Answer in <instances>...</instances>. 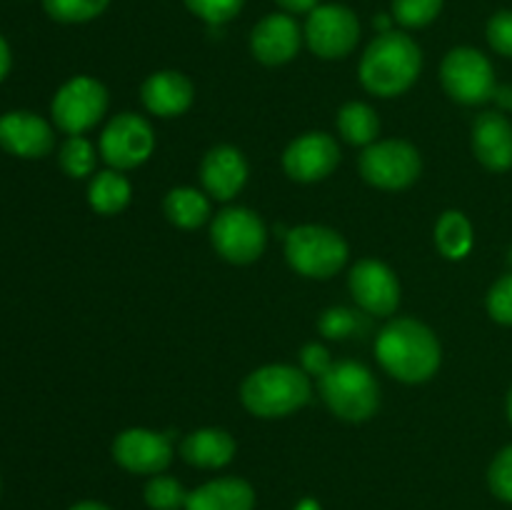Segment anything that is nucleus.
Instances as JSON below:
<instances>
[{
	"label": "nucleus",
	"mask_w": 512,
	"mask_h": 510,
	"mask_svg": "<svg viewBox=\"0 0 512 510\" xmlns=\"http://www.w3.org/2000/svg\"><path fill=\"white\" fill-rule=\"evenodd\" d=\"M508 418H510V423H512V388H510V393H508Z\"/></svg>",
	"instance_id": "79ce46f5"
},
{
	"label": "nucleus",
	"mask_w": 512,
	"mask_h": 510,
	"mask_svg": "<svg viewBox=\"0 0 512 510\" xmlns=\"http://www.w3.org/2000/svg\"><path fill=\"white\" fill-rule=\"evenodd\" d=\"M180 455L185 458V463L195 465V468H223V465H228L233 460L235 440L228 430H195V433L185 435L183 445H180Z\"/></svg>",
	"instance_id": "412c9836"
},
{
	"label": "nucleus",
	"mask_w": 512,
	"mask_h": 510,
	"mask_svg": "<svg viewBox=\"0 0 512 510\" xmlns=\"http://www.w3.org/2000/svg\"><path fill=\"white\" fill-rule=\"evenodd\" d=\"M338 130L350 145H373L380 133V118L368 103H348L338 113Z\"/></svg>",
	"instance_id": "393cba45"
},
{
	"label": "nucleus",
	"mask_w": 512,
	"mask_h": 510,
	"mask_svg": "<svg viewBox=\"0 0 512 510\" xmlns=\"http://www.w3.org/2000/svg\"><path fill=\"white\" fill-rule=\"evenodd\" d=\"M320 395L338 418L363 423L373 418L380 405L375 375L358 360H338L320 375Z\"/></svg>",
	"instance_id": "20e7f679"
},
{
	"label": "nucleus",
	"mask_w": 512,
	"mask_h": 510,
	"mask_svg": "<svg viewBox=\"0 0 512 510\" xmlns=\"http://www.w3.org/2000/svg\"><path fill=\"white\" fill-rule=\"evenodd\" d=\"M155 150V133L145 118L120 113L105 125L100 135V155L113 170H133L143 165Z\"/></svg>",
	"instance_id": "9b49d317"
},
{
	"label": "nucleus",
	"mask_w": 512,
	"mask_h": 510,
	"mask_svg": "<svg viewBox=\"0 0 512 510\" xmlns=\"http://www.w3.org/2000/svg\"><path fill=\"white\" fill-rule=\"evenodd\" d=\"M255 490L243 478H218L188 493L185 510H253Z\"/></svg>",
	"instance_id": "aec40b11"
},
{
	"label": "nucleus",
	"mask_w": 512,
	"mask_h": 510,
	"mask_svg": "<svg viewBox=\"0 0 512 510\" xmlns=\"http://www.w3.org/2000/svg\"><path fill=\"white\" fill-rule=\"evenodd\" d=\"M303 33L290 13H270L250 33V50L263 65H285L298 55Z\"/></svg>",
	"instance_id": "dca6fc26"
},
{
	"label": "nucleus",
	"mask_w": 512,
	"mask_h": 510,
	"mask_svg": "<svg viewBox=\"0 0 512 510\" xmlns=\"http://www.w3.org/2000/svg\"><path fill=\"white\" fill-rule=\"evenodd\" d=\"M488 313L495 323L512 325V273L503 275L488 293Z\"/></svg>",
	"instance_id": "473e14b6"
},
{
	"label": "nucleus",
	"mask_w": 512,
	"mask_h": 510,
	"mask_svg": "<svg viewBox=\"0 0 512 510\" xmlns=\"http://www.w3.org/2000/svg\"><path fill=\"white\" fill-rule=\"evenodd\" d=\"M423 53L410 35L400 30L378 33L360 60V83L378 98H395L418 80Z\"/></svg>",
	"instance_id": "f03ea898"
},
{
	"label": "nucleus",
	"mask_w": 512,
	"mask_h": 510,
	"mask_svg": "<svg viewBox=\"0 0 512 510\" xmlns=\"http://www.w3.org/2000/svg\"><path fill=\"white\" fill-rule=\"evenodd\" d=\"M360 175L380 190H405L420 178L423 160L405 140H375L360 155Z\"/></svg>",
	"instance_id": "6e6552de"
},
{
	"label": "nucleus",
	"mask_w": 512,
	"mask_h": 510,
	"mask_svg": "<svg viewBox=\"0 0 512 510\" xmlns=\"http://www.w3.org/2000/svg\"><path fill=\"white\" fill-rule=\"evenodd\" d=\"M443 10V0H393V18L403 28H425Z\"/></svg>",
	"instance_id": "c756f323"
},
{
	"label": "nucleus",
	"mask_w": 512,
	"mask_h": 510,
	"mask_svg": "<svg viewBox=\"0 0 512 510\" xmlns=\"http://www.w3.org/2000/svg\"><path fill=\"white\" fill-rule=\"evenodd\" d=\"M310 378L295 365H265L243 380L240 400L258 418H285L310 400Z\"/></svg>",
	"instance_id": "7ed1b4c3"
},
{
	"label": "nucleus",
	"mask_w": 512,
	"mask_h": 510,
	"mask_svg": "<svg viewBox=\"0 0 512 510\" xmlns=\"http://www.w3.org/2000/svg\"><path fill=\"white\" fill-rule=\"evenodd\" d=\"M110 0H43V10L58 23H88L105 13Z\"/></svg>",
	"instance_id": "bb28decb"
},
{
	"label": "nucleus",
	"mask_w": 512,
	"mask_h": 510,
	"mask_svg": "<svg viewBox=\"0 0 512 510\" xmlns=\"http://www.w3.org/2000/svg\"><path fill=\"white\" fill-rule=\"evenodd\" d=\"M440 78H443V88L453 100L463 105H480L485 100L493 98L495 93V70L493 63L485 58L480 50L468 48H453L445 55L443 65H440Z\"/></svg>",
	"instance_id": "1a4fd4ad"
},
{
	"label": "nucleus",
	"mask_w": 512,
	"mask_h": 510,
	"mask_svg": "<svg viewBox=\"0 0 512 510\" xmlns=\"http://www.w3.org/2000/svg\"><path fill=\"white\" fill-rule=\"evenodd\" d=\"M133 198L128 178L120 170H100L88 185V203L100 215H118Z\"/></svg>",
	"instance_id": "4be33fe9"
},
{
	"label": "nucleus",
	"mask_w": 512,
	"mask_h": 510,
	"mask_svg": "<svg viewBox=\"0 0 512 510\" xmlns=\"http://www.w3.org/2000/svg\"><path fill=\"white\" fill-rule=\"evenodd\" d=\"M510 263H512V250H510Z\"/></svg>",
	"instance_id": "37998d69"
},
{
	"label": "nucleus",
	"mask_w": 512,
	"mask_h": 510,
	"mask_svg": "<svg viewBox=\"0 0 512 510\" xmlns=\"http://www.w3.org/2000/svg\"><path fill=\"white\" fill-rule=\"evenodd\" d=\"M143 105L158 118H175L193 105L195 88L178 70H158L140 88Z\"/></svg>",
	"instance_id": "a211bd4d"
},
{
	"label": "nucleus",
	"mask_w": 512,
	"mask_h": 510,
	"mask_svg": "<svg viewBox=\"0 0 512 510\" xmlns=\"http://www.w3.org/2000/svg\"><path fill=\"white\" fill-rule=\"evenodd\" d=\"M295 510H323V508H320V503L315 498H303L298 505H295Z\"/></svg>",
	"instance_id": "a19ab883"
},
{
	"label": "nucleus",
	"mask_w": 512,
	"mask_h": 510,
	"mask_svg": "<svg viewBox=\"0 0 512 510\" xmlns=\"http://www.w3.org/2000/svg\"><path fill=\"white\" fill-rule=\"evenodd\" d=\"M375 355L393 378L403 383H425L438 373L443 348L428 325L415 318H398L380 330Z\"/></svg>",
	"instance_id": "f257e3e1"
},
{
	"label": "nucleus",
	"mask_w": 512,
	"mask_h": 510,
	"mask_svg": "<svg viewBox=\"0 0 512 510\" xmlns=\"http://www.w3.org/2000/svg\"><path fill=\"white\" fill-rule=\"evenodd\" d=\"M185 493L183 485L168 475H155L148 485H145V503L153 510H180L185 508Z\"/></svg>",
	"instance_id": "c85d7f7f"
},
{
	"label": "nucleus",
	"mask_w": 512,
	"mask_h": 510,
	"mask_svg": "<svg viewBox=\"0 0 512 510\" xmlns=\"http://www.w3.org/2000/svg\"><path fill=\"white\" fill-rule=\"evenodd\" d=\"M55 135L48 120L30 110H10L0 115V148L15 158H45L53 150Z\"/></svg>",
	"instance_id": "2eb2a0df"
},
{
	"label": "nucleus",
	"mask_w": 512,
	"mask_h": 510,
	"mask_svg": "<svg viewBox=\"0 0 512 510\" xmlns=\"http://www.w3.org/2000/svg\"><path fill=\"white\" fill-rule=\"evenodd\" d=\"M113 458L120 468L138 475H158L173 460L168 435L145 428H128L113 440Z\"/></svg>",
	"instance_id": "f8f14e48"
},
{
	"label": "nucleus",
	"mask_w": 512,
	"mask_h": 510,
	"mask_svg": "<svg viewBox=\"0 0 512 510\" xmlns=\"http://www.w3.org/2000/svg\"><path fill=\"white\" fill-rule=\"evenodd\" d=\"M285 258L305 278H333L348 260L343 235L325 225H300L285 235Z\"/></svg>",
	"instance_id": "39448f33"
},
{
	"label": "nucleus",
	"mask_w": 512,
	"mask_h": 510,
	"mask_svg": "<svg viewBox=\"0 0 512 510\" xmlns=\"http://www.w3.org/2000/svg\"><path fill=\"white\" fill-rule=\"evenodd\" d=\"M105 110H108V90L90 75H75L60 85L50 105L55 125L68 135H83L85 130L95 128Z\"/></svg>",
	"instance_id": "423d86ee"
},
{
	"label": "nucleus",
	"mask_w": 512,
	"mask_h": 510,
	"mask_svg": "<svg viewBox=\"0 0 512 510\" xmlns=\"http://www.w3.org/2000/svg\"><path fill=\"white\" fill-rule=\"evenodd\" d=\"M493 100L500 105V108L512 110V85H498L493 93Z\"/></svg>",
	"instance_id": "4c0bfd02"
},
{
	"label": "nucleus",
	"mask_w": 512,
	"mask_h": 510,
	"mask_svg": "<svg viewBox=\"0 0 512 510\" xmlns=\"http://www.w3.org/2000/svg\"><path fill=\"white\" fill-rule=\"evenodd\" d=\"M340 163L338 140L328 133H305L283 153V168L298 183H318Z\"/></svg>",
	"instance_id": "ddd939ff"
},
{
	"label": "nucleus",
	"mask_w": 512,
	"mask_h": 510,
	"mask_svg": "<svg viewBox=\"0 0 512 510\" xmlns=\"http://www.w3.org/2000/svg\"><path fill=\"white\" fill-rule=\"evenodd\" d=\"M165 218L183 230H195L210 218V200L195 188H173L163 200Z\"/></svg>",
	"instance_id": "5701e85b"
},
{
	"label": "nucleus",
	"mask_w": 512,
	"mask_h": 510,
	"mask_svg": "<svg viewBox=\"0 0 512 510\" xmlns=\"http://www.w3.org/2000/svg\"><path fill=\"white\" fill-rule=\"evenodd\" d=\"M305 40L318 58H345L348 53H353L360 40L358 15L338 3L318 5L305 20Z\"/></svg>",
	"instance_id": "9d476101"
},
{
	"label": "nucleus",
	"mask_w": 512,
	"mask_h": 510,
	"mask_svg": "<svg viewBox=\"0 0 512 510\" xmlns=\"http://www.w3.org/2000/svg\"><path fill=\"white\" fill-rule=\"evenodd\" d=\"M393 15H380V18H375V28L380 30V33H388V30H393L390 28V23H393Z\"/></svg>",
	"instance_id": "ea45409f"
},
{
	"label": "nucleus",
	"mask_w": 512,
	"mask_h": 510,
	"mask_svg": "<svg viewBox=\"0 0 512 510\" xmlns=\"http://www.w3.org/2000/svg\"><path fill=\"white\" fill-rule=\"evenodd\" d=\"M488 43L495 53L512 58V10H500L488 20Z\"/></svg>",
	"instance_id": "72a5a7b5"
},
{
	"label": "nucleus",
	"mask_w": 512,
	"mask_h": 510,
	"mask_svg": "<svg viewBox=\"0 0 512 510\" xmlns=\"http://www.w3.org/2000/svg\"><path fill=\"white\" fill-rule=\"evenodd\" d=\"M200 180L213 198L230 200L243 190L248 180V163L233 145H215L200 163Z\"/></svg>",
	"instance_id": "f3484780"
},
{
	"label": "nucleus",
	"mask_w": 512,
	"mask_h": 510,
	"mask_svg": "<svg viewBox=\"0 0 512 510\" xmlns=\"http://www.w3.org/2000/svg\"><path fill=\"white\" fill-rule=\"evenodd\" d=\"M435 245L448 260H460L473 250V225L460 210H448L435 225Z\"/></svg>",
	"instance_id": "b1692460"
},
{
	"label": "nucleus",
	"mask_w": 512,
	"mask_h": 510,
	"mask_svg": "<svg viewBox=\"0 0 512 510\" xmlns=\"http://www.w3.org/2000/svg\"><path fill=\"white\" fill-rule=\"evenodd\" d=\"M10 65H13V55H10V45L5 43V38L0 35V83L8 78Z\"/></svg>",
	"instance_id": "e433bc0d"
},
{
	"label": "nucleus",
	"mask_w": 512,
	"mask_h": 510,
	"mask_svg": "<svg viewBox=\"0 0 512 510\" xmlns=\"http://www.w3.org/2000/svg\"><path fill=\"white\" fill-rule=\"evenodd\" d=\"M473 153L493 173L512 168V123L505 115H478L473 123Z\"/></svg>",
	"instance_id": "6ab92c4d"
},
{
	"label": "nucleus",
	"mask_w": 512,
	"mask_h": 510,
	"mask_svg": "<svg viewBox=\"0 0 512 510\" xmlns=\"http://www.w3.org/2000/svg\"><path fill=\"white\" fill-rule=\"evenodd\" d=\"M488 483L495 498L512 503V445H508V448H503L495 455V460L490 463L488 470Z\"/></svg>",
	"instance_id": "2f4dec72"
},
{
	"label": "nucleus",
	"mask_w": 512,
	"mask_h": 510,
	"mask_svg": "<svg viewBox=\"0 0 512 510\" xmlns=\"http://www.w3.org/2000/svg\"><path fill=\"white\" fill-rule=\"evenodd\" d=\"M60 168L70 178H88L95 175V165H98V153L95 145L83 135H68L63 145H60Z\"/></svg>",
	"instance_id": "a878e982"
},
{
	"label": "nucleus",
	"mask_w": 512,
	"mask_h": 510,
	"mask_svg": "<svg viewBox=\"0 0 512 510\" xmlns=\"http://www.w3.org/2000/svg\"><path fill=\"white\" fill-rule=\"evenodd\" d=\"M285 13L290 15H300V13H313L315 8L320 5V0H275Z\"/></svg>",
	"instance_id": "c9c22d12"
},
{
	"label": "nucleus",
	"mask_w": 512,
	"mask_h": 510,
	"mask_svg": "<svg viewBox=\"0 0 512 510\" xmlns=\"http://www.w3.org/2000/svg\"><path fill=\"white\" fill-rule=\"evenodd\" d=\"M350 293L370 315H393L400 305L398 275L385 263L365 258L350 270Z\"/></svg>",
	"instance_id": "4468645a"
},
{
	"label": "nucleus",
	"mask_w": 512,
	"mask_h": 510,
	"mask_svg": "<svg viewBox=\"0 0 512 510\" xmlns=\"http://www.w3.org/2000/svg\"><path fill=\"white\" fill-rule=\"evenodd\" d=\"M210 240L220 258L235 265H248L263 255L268 233L260 215L250 208H225L210 225Z\"/></svg>",
	"instance_id": "0eeeda50"
},
{
	"label": "nucleus",
	"mask_w": 512,
	"mask_h": 510,
	"mask_svg": "<svg viewBox=\"0 0 512 510\" xmlns=\"http://www.w3.org/2000/svg\"><path fill=\"white\" fill-rule=\"evenodd\" d=\"M318 328L325 338L330 340H343L350 335H360L368 330V320L350 308H328L318 320Z\"/></svg>",
	"instance_id": "cd10ccee"
},
{
	"label": "nucleus",
	"mask_w": 512,
	"mask_h": 510,
	"mask_svg": "<svg viewBox=\"0 0 512 510\" xmlns=\"http://www.w3.org/2000/svg\"><path fill=\"white\" fill-rule=\"evenodd\" d=\"M70 510H110V508L103 503H95V500H83V503H75Z\"/></svg>",
	"instance_id": "58836bf2"
},
{
	"label": "nucleus",
	"mask_w": 512,
	"mask_h": 510,
	"mask_svg": "<svg viewBox=\"0 0 512 510\" xmlns=\"http://www.w3.org/2000/svg\"><path fill=\"white\" fill-rule=\"evenodd\" d=\"M185 8L208 25H225L243 10L245 0H183Z\"/></svg>",
	"instance_id": "7c9ffc66"
},
{
	"label": "nucleus",
	"mask_w": 512,
	"mask_h": 510,
	"mask_svg": "<svg viewBox=\"0 0 512 510\" xmlns=\"http://www.w3.org/2000/svg\"><path fill=\"white\" fill-rule=\"evenodd\" d=\"M300 363H303L305 373L320 378V375L333 365V358H330L328 348H323V345L318 343H308L303 348V353H300Z\"/></svg>",
	"instance_id": "f704fd0d"
}]
</instances>
